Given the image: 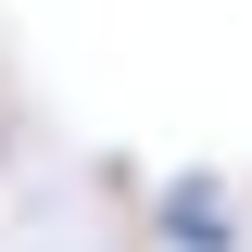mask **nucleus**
I'll return each instance as SVG.
<instances>
[{
  "label": "nucleus",
  "instance_id": "1",
  "mask_svg": "<svg viewBox=\"0 0 252 252\" xmlns=\"http://www.w3.org/2000/svg\"><path fill=\"white\" fill-rule=\"evenodd\" d=\"M164 240L177 252H240V215H227L215 189H164Z\"/></svg>",
  "mask_w": 252,
  "mask_h": 252
}]
</instances>
